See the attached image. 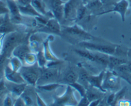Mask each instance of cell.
Masks as SVG:
<instances>
[{
	"mask_svg": "<svg viewBox=\"0 0 131 106\" xmlns=\"http://www.w3.org/2000/svg\"><path fill=\"white\" fill-rule=\"evenodd\" d=\"M25 38V35L20 32L14 31L8 33L5 35L3 42L0 55L8 58L12 54L14 49L22 43L23 40Z\"/></svg>",
	"mask_w": 131,
	"mask_h": 106,
	"instance_id": "obj_1",
	"label": "cell"
},
{
	"mask_svg": "<svg viewBox=\"0 0 131 106\" xmlns=\"http://www.w3.org/2000/svg\"><path fill=\"white\" fill-rule=\"evenodd\" d=\"M19 72L26 83L30 85L35 86L40 75L41 68L37 63L31 66H23Z\"/></svg>",
	"mask_w": 131,
	"mask_h": 106,
	"instance_id": "obj_2",
	"label": "cell"
},
{
	"mask_svg": "<svg viewBox=\"0 0 131 106\" xmlns=\"http://www.w3.org/2000/svg\"><path fill=\"white\" fill-rule=\"evenodd\" d=\"M79 45L84 47L86 49L90 50V51H97V52L107 54L108 55L115 54L116 49V45L91 43L88 41H83V42H79Z\"/></svg>",
	"mask_w": 131,
	"mask_h": 106,
	"instance_id": "obj_3",
	"label": "cell"
},
{
	"mask_svg": "<svg viewBox=\"0 0 131 106\" xmlns=\"http://www.w3.org/2000/svg\"><path fill=\"white\" fill-rule=\"evenodd\" d=\"M62 33L69 37H71V38H76L78 40H81V42L88 41L92 39V35L76 24L72 26L66 27L62 31Z\"/></svg>",
	"mask_w": 131,
	"mask_h": 106,
	"instance_id": "obj_4",
	"label": "cell"
},
{
	"mask_svg": "<svg viewBox=\"0 0 131 106\" xmlns=\"http://www.w3.org/2000/svg\"><path fill=\"white\" fill-rule=\"evenodd\" d=\"M78 102H77L74 93H73L72 87L68 84L66 92L61 97H56L54 98V102L52 105H78Z\"/></svg>",
	"mask_w": 131,
	"mask_h": 106,
	"instance_id": "obj_5",
	"label": "cell"
},
{
	"mask_svg": "<svg viewBox=\"0 0 131 106\" xmlns=\"http://www.w3.org/2000/svg\"><path fill=\"white\" fill-rule=\"evenodd\" d=\"M119 76L115 72L107 71L105 73L102 87L104 90H112L118 88L120 83Z\"/></svg>",
	"mask_w": 131,
	"mask_h": 106,
	"instance_id": "obj_6",
	"label": "cell"
},
{
	"mask_svg": "<svg viewBox=\"0 0 131 106\" xmlns=\"http://www.w3.org/2000/svg\"><path fill=\"white\" fill-rule=\"evenodd\" d=\"M59 75V70L57 68L53 66L41 68L40 75L37 84H44L45 83H49L51 80L58 78Z\"/></svg>",
	"mask_w": 131,
	"mask_h": 106,
	"instance_id": "obj_7",
	"label": "cell"
},
{
	"mask_svg": "<svg viewBox=\"0 0 131 106\" xmlns=\"http://www.w3.org/2000/svg\"><path fill=\"white\" fill-rule=\"evenodd\" d=\"M81 4H79V0H69L67 2L65 3L64 19L70 20L76 19L77 10Z\"/></svg>",
	"mask_w": 131,
	"mask_h": 106,
	"instance_id": "obj_8",
	"label": "cell"
},
{
	"mask_svg": "<svg viewBox=\"0 0 131 106\" xmlns=\"http://www.w3.org/2000/svg\"><path fill=\"white\" fill-rule=\"evenodd\" d=\"M129 1L128 0H120L118 2L115 3L114 5V8L112 10H107L106 11H102L99 13L97 15H103V14H107V13L110 12H116L118 13L121 15L122 20L123 22L125 21V14H126L127 10L128 7H129Z\"/></svg>",
	"mask_w": 131,
	"mask_h": 106,
	"instance_id": "obj_9",
	"label": "cell"
},
{
	"mask_svg": "<svg viewBox=\"0 0 131 106\" xmlns=\"http://www.w3.org/2000/svg\"><path fill=\"white\" fill-rule=\"evenodd\" d=\"M4 75L7 80L15 83H25L26 81L23 79L19 72L13 70L9 65H6L4 69Z\"/></svg>",
	"mask_w": 131,
	"mask_h": 106,
	"instance_id": "obj_10",
	"label": "cell"
},
{
	"mask_svg": "<svg viewBox=\"0 0 131 106\" xmlns=\"http://www.w3.org/2000/svg\"><path fill=\"white\" fill-rule=\"evenodd\" d=\"M5 84L6 89H8L13 95L17 97H20L22 95L27 87L26 83L19 84V83H12V82L7 80L6 83L5 82Z\"/></svg>",
	"mask_w": 131,
	"mask_h": 106,
	"instance_id": "obj_11",
	"label": "cell"
},
{
	"mask_svg": "<svg viewBox=\"0 0 131 106\" xmlns=\"http://www.w3.org/2000/svg\"><path fill=\"white\" fill-rule=\"evenodd\" d=\"M31 51L30 47L28 45L25 43H20L14 49L12 52V55L18 57L23 62V63L24 64L25 57Z\"/></svg>",
	"mask_w": 131,
	"mask_h": 106,
	"instance_id": "obj_12",
	"label": "cell"
},
{
	"mask_svg": "<svg viewBox=\"0 0 131 106\" xmlns=\"http://www.w3.org/2000/svg\"><path fill=\"white\" fill-rule=\"evenodd\" d=\"M105 73H106L105 70H102L98 75H90L89 77H88V83H89L90 86L94 87V88H98L100 90L103 91L104 93H106V91L104 90L102 87V82H103L104 77Z\"/></svg>",
	"mask_w": 131,
	"mask_h": 106,
	"instance_id": "obj_13",
	"label": "cell"
},
{
	"mask_svg": "<svg viewBox=\"0 0 131 106\" xmlns=\"http://www.w3.org/2000/svg\"><path fill=\"white\" fill-rule=\"evenodd\" d=\"M43 29H46V31L60 34L61 33V27L60 22L55 17H52L47 20Z\"/></svg>",
	"mask_w": 131,
	"mask_h": 106,
	"instance_id": "obj_14",
	"label": "cell"
},
{
	"mask_svg": "<svg viewBox=\"0 0 131 106\" xmlns=\"http://www.w3.org/2000/svg\"><path fill=\"white\" fill-rule=\"evenodd\" d=\"M14 24L10 20L9 14H5V20L0 26V34H6L15 31V26Z\"/></svg>",
	"mask_w": 131,
	"mask_h": 106,
	"instance_id": "obj_15",
	"label": "cell"
},
{
	"mask_svg": "<svg viewBox=\"0 0 131 106\" xmlns=\"http://www.w3.org/2000/svg\"><path fill=\"white\" fill-rule=\"evenodd\" d=\"M78 72H77L74 69H69L66 72L64 76L61 80V84H70L72 83H75L78 81Z\"/></svg>",
	"mask_w": 131,
	"mask_h": 106,
	"instance_id": "obj_16",
	"label": "cell"
},
{
	"mask_svg": "<svg viewBox=\"0 0 131 106\" xmlns=\"http://www.w3.org/2000/svg\"><path fill=\"white\" fill-rule=\"evenodd\" d=\"M51 35H49L47 37V39L43 42V52H44L45 57H46L47 61H58V59L54 55L52 52L51 51V48L49 45V41L51 39Z\"/></svg>",
	"mask_w": 131,
	"mask_h": 106,
	"instance_id": "obj_17",
	"label": "cell"
},
{
	"mask_svg": "<svg viewBox=\"0 0 131 106\" xmlns=\"http://www.w3.org/2000/svg\"><path fill=\"white\" fill-rule=\"evenodd\" d=\"M20 12L21 14L26 15H29V16L32 17H39L42 16L41 14H40L35 9L33 8V6L31 5H27V6H19Z\"/></svg>",
	"mask_w": 131,
	"mask_h": 106,
	"instance_id": "obj_18",
	"label": "cell"
},
{
	"mask_svg": "<svg viewBox=\"0 0 131 106\" xmlns=\"http://www.w3.org/2000/svg\"><path fill=\"white\" fill-rule=\"evenodd\" d=\"M42 43L40 38L37 34H33L29 37V47L33 52H38L40 50V43Z\"/></svg>",
	"mask_w": 131,
	"mask_h": 106,
	"instance_id": "obj_19",
	"label": "cell"
},
{
	"mask_svg": "<svg viewBox=\"0 0 131 106\" xmlns=\"http://www.w3.org/2000/svg\"><path fill=\"white\" fill-rule=\"evenodd\" d=\"M89 76L90 74L87 72L86 70L84 68H81L78 72V79L77 82L83 84L86 89H88L90 86L89 83H88Z\"/></svg>",
	"mask_w": 131,
	"mask_h": 106,
	"instance_id": "obj_20",
	"label": "cell"
},
{
	"mask_svg": "<svg viewBox=\"0 0 131 106\" xmlns=\"http://www.w3.org/2000/svg\"><path fill=\"white\" fill-rule=\"evenodd\" d=\"M127 60L125 58H122V57H118L115 56L114 55H110L109 56V63L107 66L110 68H115L122 64L127 63Z\"/></svg>",
	"mask_w": 131,
	"mask_h": 106,
	"instance_id": "obj_21",
	"label": "cell"
},
{
	"mask_svg": "<svg viewBox=\"0 0 131 106\" xmlns=\"http://www.w3.org/2000/svg\"><path fill=\"white\" fill-rule=\"evenodd\" d=\"M6 5L10 11V14L11 16H15V15H20V10H19V5H17V2L15 0H6Z\"/></svg>",
	"mask_w": 131,
	"mask_h": 106,
	"instance_id": "obj_22",
	"label": "cell"
},
{
	"mask_svg": "<svg viewBox=\"0 0 131 106\" xmlns=\"http://www.w3.org/2000/svg\"><path fill=\"white\" fill-rule=\"evenodd\" d=\"M31 5L42 15H46L47 14L42 0H31Z\"/></svg>",
	"mask_w": 131,
	"mask_h": 106,
	"instance_id": "obj_23",
	"label": "cell"
},
{
	"mask_svg": "<svg viewBox=\"0 0 131 106\" xmlns=\"http://www.w3.org/2000/svg\"><path fill=\"white\" fill-rule=\"evenodd\" d=\"M63 85L62 84H59V83H46V84H41V85L37 86V88L40 90L46 91H52L58 89L59 87H63Z\"/></svg>",
	"mask_w": 131,
	"mask_h": 106,
	"instance_id": "obj_24",
	"label": "cell"
},
{
	"mask_svg": "<svg viewBox=\"0 0 131 106\" xmlns=\"http://www.w3.org/2000/svg\"><path fill=\"white\" fill-rule=\"evenodd\" d=\"M10 67L13 69L14 70L17 72H19L20 69L23 66V62L19 60L18 57L14 56L12 57L10 60Z\"/></svg>",
	"mask_w": 131,
	"mask_h": 106,
	"instance_id": "obj_25",
	"label": "cell"
},
{
	"mask_svg": "<svg viewBox=\"0 0 131 106\" xmlns=\"http://www.w3.org/2000/svg\"><path fill=\"white\" fill-rule=\"evenodd\" d=\"M37 63V54L35 52H30L26 55L24 60V64H26L27 66H31Z\"/></svg>",
	"mask_w": 131,
	"mask_h": 106,
	"instance_id": "obj_26",
	"label": "cell"
},
{
	"mask_svg": "<svg viewBox=\"0 0 131 106\" xmlns=\"http://www.w3.org/2000/svg\"><path fill=\"white\" fill-rule=\"evenodd\" d=\"M70 86L72 87L73 89H76L78 91V93L80 94V95L81 96V97H84L86 95V91L87 89L83 85V84H80L78 82H75V83H72V84H69Z\"/></svg>",
	"mask_w": 131,
	"mask_h": 106,
	"instance_id": "obj_27",
	"label": "cell"
},
{
	"mask_svg": "<svg viewBox=\"0 0 131 106\" xmlns=\"http://www.w3.org/2000/svg\"><path fill=\"white\" fill-rule=\"evenodd\" d=\"M37 63H38V66L40 68H44L46 66V57H45L44 52H43V50H40L37 53Z\"/></svg>",
	"mask_w": 131,
	"mask_h": 106,
	"instance_id": "obj_28",
	"label": "cell"
},
{
	"mask_svg": "<svg viewBox=\"0 0 131 106\" xmlns=\"http://www.w3.org/2000/svg\"><path fill=\"white\" fill-rule=\"evenodd\" d=\"M87 11L86 6L83 5V4H81L78 8L76 14V20H81L84 18V16L86 15Z\"/></svg>",
	"mask_w": 131,
	"mask_h": 106,
	"instance_id": "obj_29",
	"label": "cell"
},
{
	"mask_svg": "<svg viewBox=\"0 0 131 106\" xmlns=\"http://www.w3.org/2000/svg\"><path fill=\"white\" fill-rule=\"evenodd\" d=\"M49 3L51 10L52 11L54 9L63 5L65 3L62 0H49Z\"/></svg>",
	"mask_w": 131,
	"mask_h": 106,
	"instance_id": "obj_30",
	"label": "cell"
},
{
	"mask_svg": "<svg viewBox=\"0 0 131 106\" xmlns=\"http://www.w3.org/2000/svg\"><path fill=\"white\" fill-rule=\"evenodd\" d=\"M9 13H10V11H9L7 5L0 1V15H5V14H9Z\"/></svg>",
	"mask_w": 131,
	"mask_h": 106,
	"instance_id": "obj_31",
	"label": "cell"
},
{
	"mask_svg": "<svg viewBox=\"0 0 131 106\" xmlns=\"http://www.w3.org/2000/svg\"><path fill=\"white\" fill-rule=\"evenodd\" d=\"M90 102L88 100V97H86V95L84 96V97H82V99L81 100L80 102H78V105L79 106H88L89 105Z\"/></svg>",
	"mask_w": 131,
	"mask_h": 106,
	"instance_id": "obj_32",
	"label": "cell"
},
{
	"mask_svg": "<svg viewBox=\"0 0 131 106\" xmlns=\"http://www.w3.org/2000/svg\"><path fill=\"white\" fill-rule=\"evenodd\" d=\"M116 103V95L115 93H112L108 97L107 100V104L112 105Z\"/></svg>",
	"mask_w": 131,
	"mask_h": 106,
	"instance_id": "obj_33",
	"label": "cell"
},
{
	"mask_svg": "<svg viewBox=\"0 0 131 106\" xmlns=\"http://www.w3.org/2000/svg\"><path fill=\"white\" fill-rule=\"evenodd\" d=\"M3 105L5 106H10L12 105L13 102H12V100L11 97L10 96L7 95L6 96L5 98H4L3 102Z\"/></svg>",
	"mask_w": 131,
	"mask_h": 106,
	"instance_id": "obj_34",
	"label": "cell"
},
{
	"mask_svg": "<svg viewBox=\"0 0 131 106\" xmlns=\"http://www.w3.org/2000/svg\"><path fill=\"white\" fill-rule=\"evenodd\" d=\"M14 105L15 106H24L26 105V103L24 99L23 98V97H22L21 96H20V97H19V98L15 100Z\"/></svg>",
	"mask_w": 131,
	"mask_h": 106,
	"instance_id": "obj_35",
	"label": "cell"
},
{
	"mask_svg": "<svg viewBox=\"0 0 131 106\" xmlns=\"http://www.w3.org/2000/svg\"><path fill=\"white\" fill-rule=\"evenodd\" d=\"M31 3V0H17V3L19 6H27V5H30Z\"/></svg>",
	"mask_w": 131,
	"mask_h": 106,
	"instance_id": "obj_36",
	"label": "cell"
},
{
	"mask_svg": "<svg viewBox=\"0 0 131 106\" xmlns=\"http://www.w3.org/2000/svg\"><path fill=\"white\" fill-rule=\"evenodd\" d=\"M36 98H37V103L38 104V105H41V106L46 105V103L42 100V98L40 97V96L38 95L37 93V95H36Z\"/></svg>",
	"mask_w": 131,
	"mask_h": 106,
	"instance_id": "obj_37",
	"label": "cell"
},
{
	"mask_svg": "<svg viewBox=\"0 0 131 106\" xmlns=\"http://www.w3.org/2000/svg\"><path fill=\"white\" fill-rule=\"evenodd\" d=\"M100 102H101V99H96L92 101L90 103V106H97L99 104Z\"/></svg>",
	"mask_w": 131,
	"mask_h": 106,
	"instance_id": "obj_38",
	"label": "cell"
},
{
	"mask_svg": "<svg viewBox=\"0 0 131 106\" xmlns=\"http://www.w3.org/2000/svg\"><path fill=\"white\" fill-rule=\"evenodd\" d=\"M101 2L102 3V5H108V4L111 3L112 2H115V0H100Z\"/></svg>",
	"mask_w": 131,
	"mask_h": 106,
	"instance_id": "obj_39",
	"label": "cell"
},
{
	"mask_svg": "<svg viewBox=\"0 0 131 106\" xmlns=\"http://www.w3.org/2000/svg\"><path fill=\"white\" fill-rule=\"evenodd\" d=\"M5 15H0V26L1 25L3 22L5 20Z\"/></svg>",
	"mask_w": 131,
	"mask_h": 106,
	"instance_id": "obj_40",
	"label": "cell"
},
{
	"mask_svg": "<svg viewBox=\"0 0 131 106\" xmlns=\"http://www.w3.org/2000/svg\"><path fill=\"white\" fill-rule=\"evenodd\" d=\"M92 1V0H81V2H82V4H83V5L86 6L87 4L89 3Z\"/></svg>",
	"mask_w": 131,
	"mask_h": 106,
	"instance_id": "obj_41",
	"label": "cell"
},
{
	"mask_svg": "<svg viewBox=\"0 0 131 106\" xmlns=\"http://www.w3.org/2000/svg\"><path fill=\"white\" fill-rule=\"evenodd\" d=\"M127 66H128V68H129V71H130V72L131 73V61H130V62H128L127 61Z\"/></svg>",
	"mask_w": 131,
	"mask_h": 106,
	"instance_id": "obj_42",
	"label": "cell"
},
{
	"mask_svg": "<svg viewBox=\"0 0 131 106\" xmlns=\"http://www.w3.org/2000/svg\"><path fill=\"white\" fill-rule=\"evenodd\" d=\"M127 54L129 55V56H130V57H131V49L129 50V52H128V53H127Z\"/></svg>",
	"mask_w": 131,
	"mask_h": 106,
	"instance_id": "obj_43",
	"label": "cell"
},
{
	"mask_svg": "<svg viewBox=\"0 0 131 106\" xmlns=\"http://www.w3.org/2000/svg\"><path fill=\"white\" fill-rule=\"evenodd\" d=\"M15 1H17V0H15Z\"/></svg>",
	"mask_w": 131,
	"mask_h": 106,
	"instance_id": "obj_44",
	"label": "cell"
}]
</instances>
